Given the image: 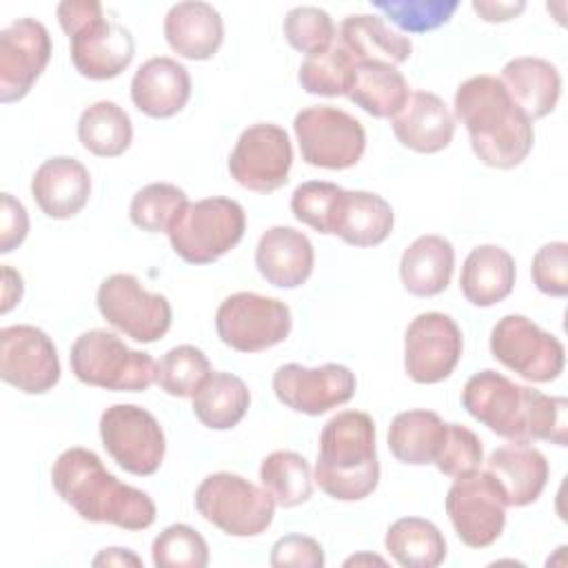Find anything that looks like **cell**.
Returning a JSON list of instances; mask_svg holds the SVG:
<instances>
[{"instance_id": "6da1fadb", "label": "cell", "mask_w": 568, "mask_h": 568, "mask_svg": "<svg viewBox=\"0 0 568 568\" xmlns=\"http://www.w3.org/2000/svg\"><path fill=\"white\" fill-rule=\"evenodd\" d=\"M51 484L60 499L87 521L113 524L124 530H144L155 521L153 499L144 490L122 484L89 448L62 450L53 462Z\"/></svg>"}, {"instance_id": "7a4b0ae2", "label": "cell", "mask_w": 568, "mask_h": 568, "mask_svg": "<svg viewBox=\"0 0 568 568\" xmlns=\"http://www.w3.org/2000/svg\"><path fill=\"white\" fill-rule=\"evenodd\" d=\"M455 115L468 129L473 153L493 169H515L535 142L532 122L495 75H473L455 91Z\"/></svg>"}, {"instance_id": "3957f363", "label": "cell", "mask_w": 568, "mask_h": 568, "mask_svg": "<svg viewBox=\"0 0 568 568\" xmlns=\"http://www.w3.org/2000/svg\"><path fill=\"white\" fill-rule=\"evenodd\" d=\"M313 479L337 501H359L377 488L375 422L368 413L342 410L324 424Z\"/></svg>"}, {"instance_id": "277c9868", "label": "cell", "mask_w": 568, "mask_h": 568, "mask_svg": "<svg viewBox=\"0 0 568 568\" xmlns=\"http://www.w3.org/2000/svg\"><path fill=\"white\" fill-rule=\"evenodd\" d=\"M69 364L82 384L104 390L144 393L155 382L153 357L129 348L106 328L82 333L71 346Z\"/></svg>"}, {"instance_id": "5b68a950", "label": "cell", "mask_w": 568, "mask_h": 568, "mask_svg": "<svg viewBox=\"0 0 568 568\" xmlns=\"http://www.w3.org/2000/svg\"><path fill=\"white\" fill-rule=\"evenodd\" d=\"M246 215L231 197H204L189 202L169 231L171 248L189 264H211L240 244Z\"/></svg>"}, {"instance_id": "8992f818", "label": "cell", "mask_w": 568, "mask_h": 568, "mask_svg": "<svg viewBox=\"0 0 568 568\" xmlns=\"http://www.w3.org/2000/svg\"><path fill=\"white\" fill-rule=\"evenodd\" d=\"M197 513L231 537L264 532L275 515L273 497L235 473H213L195 490Z\"/></svg>"}, {"instance_id": "52a82bcc", "label": "cell", "mask_w": 568, "mask_h": 568, "mask_svg": "<svg viewBox=\"0 0 568 568\" xmlns=\"http://www.w3.org/2000/svg\"><path fill=\"white\" fill-rule=\"evenodd\" d=\"M302 160L317 169L342 171L359 162L366 149V131L357 118L331 106L302 109L293 120Z\"/></svg>"}, {"instance_id": "ba28073f", "label": "cell", "mask_w": 568, "mask_h": 568, "mask_svg": "<svg viewBox=\"0 0 568 568\" xmlns=\"http://www.w3.org/2000/svg\"><path fill=\"white\" fill-rule=\"evenodd\" d=\"M291 308L277 300L251 291L229 295L215 313L217 337L237 353H260L291 333Z\"/></svg>"}, {"instance_id": "9c48e42d", "label": "cell", "mask_w": 568, "mask_h": 568, "mask_svg": "<svg viewBox=\"0 0 568 568\" xmlns=\"http://www.w3.org/2000/svg\"><path fill=\"white\" fill-rule=\"evenodd\" d=\"M532 390L535 388L519 386L493 368H484L464 384L462 406L495 435L528 444Z\"/></svg>"}, {"instance_id": "30bf717a", "label": "cell", "mask_w": 568, "mask_h": 568, "mask_svg": "<svg viewBox=\"0 0 568 568\" xmlns=\"http://www.w3.org/2000/svg\"><path fill=\"white\" fill-rule=\"evenodd\" d=\"M100 439L111 459L138 477L158 473L166 453L160 422L135 404L109 406L100 417Z\"/></svg>"}, {"instance_id": "8fae6325", "label": "cell", "mask_w": 568, "mask_h": 568, "mask_svg": "<svg viewBox=\"0 0 568 568\" xmlns=\"http://www.w3.org/2000/svg\"><path fill=\"white\" fill-rule=\"evenodd\" d=\"M100 315L120 333L140 344L158 342L171 328V304L160 293H149L135 275L113 273L95 295Z\"/></svg>"}, {"instance_id": "7c38bea8", "label": "cell", "mask_w": 568, "mask_h": 568, "mask_svg": "<svg viewBox=\"0 0 568 568\" xmlns=\"http://www.w3.org/2000/svg\"><path fill=\"white\" fill-rule=\"evenodd\" d=\"M490 353L528 382H552L566 364L564 344L526 315H504L490 331Z\"/></svg>"}, {"instance_id": "4fadbf2b", "label": "cell", "mask_w": 568, "mask_h": 568, "mask_svg": "<svg viewBox=\"0 0 568 568\" xmlns=\"http://www.w3.org/2000/svg\"><path fill=\"white\" fill-rule=\"evenodd\" d=\"M444 504L457 537L468 548H486L501 537L508 504L490 473L475 470L455 477Z\"/></svg>"}, {"instance_id": "5bb4252c", "label": "cell", "mask_w": 568, "mask_h": 568, "mask_svg": "<svg viewBox=\"0 0 568 568\" xmlns=\"http://www.w3.org/2000/svg\"><path fill=\"white\" fill-rule=\"evenodd\" d=\"M293 146L288 133L273 122L244 129L229 155L231 178L255 193H273L288 182Z\"/></svg>"}, {"instance_id": "9a60e30c", "label": "cell", "mask_w": 568, "mask_h": 568, "mask_svg": "<svg viewBox=\"0 0 568 568\" xmlns=\"http://www.w3.org/2000/svg\"><path fill=\"white\" fill-rule=\"evenodd\" d=\"M464 339L457 322L437 311L419 313L404 335V368L417 384L444 382L459 364Z\"/></svg>"}, {"instance_id": "2e32d148", "label": "cell", "mask_w": 568, "mask_h": 568, "mask_svg": "<svg viewBox=\"0 0 568 568\" xmlns=\"http://www.w3.org/2000/svg\"><path fill=\"white\" fill-rule=\"evenodd\" d=\"M0 377L27 395H42L60 379V359L51 337L31 324L0 331Z\"/></svg>"}, {"instance_id": "e0dca14e", "label": "cell", "mask_w": 568, "mask_h": 568, "mask_svg": "<svg viewBox=\"0 0 568 568\" xmlns=\"http://www.w3.org/2000/svg\"><path fill=\"white\" fill-rule=\"evenodd\" d=\"M355 373L344 364H322L306 368L284 364L273 373V393L291 410L304 415H324L355 395Z\"/></svg>"}, {"instance_id": "ac0fdd59", "label": "cell", "mask_w": 568, "mask_h": 568, "mask_svg": "<svg viewBox=\"0 0 568 568\" xmlns=\"http://www.w3.org/2000/svg\"><path fill=\"white\" fill-rule=\"evenodd\" d=\"M51 58V38L36 18H18L0 31V102L22 100Z\"/></svg>"}, {"instance_id": "d6986e66", "label": "cell", "mask_w": 568, "mask_h": 568, "mask_svg": "<svg viewBox=\"0 0 568 568\" xmlns=\"http://www.w3.org/2000/svg\"><path fill=\"white\" fill-rule=\"evenodd\" d=\"M71 40V62L75 71L89 80H111L120 75L135 55L131 31L118 20L102 16L93 18Z\"/></svg>"}, {"instance_id": "ffe728a7", "label": "cell", "mask_w": 568, "mask_h": 568, "mask_svg": "<svg viewBox=\"0 0 568 568\" xmlns=\"http://www.w3.org/2000/svg\"><path fill=\"white\" fill-rule=\"evenodd\" d=\"M31 195L47 217L69 220L87 206L91 195V175L75 158H49L31 178Z\"/></svg>"}, {"instance_id": "44dd1931", "label": "cell", "mask_w": 568, "mask_h": 568, "mask_svg": "<svg viewBox=\"0 0 568 568\" xmlns=\"http://www.w3.org/2000/svg\"><path fill=\"white\" fill-rule=\"evenodd\" d=\"M191 98V75L173 58L155 55L142 62L131 80V100L149 118H173Z\"/></svg>"}, {"instance_id": "7402d4cb", "label": "cell", "mask_w": 568, "mask_h": 568, "mask_svg": "<svg viewBox=\"0 0 568 568\" xmlns=\"http://www.w3.org/2000/svg\"><path fill=\"white\" fill-rule=\"evenodd\" d=\"M315 264L311 240L291 226H271L255 246V266L260 275L277 288L302 286Z\"/></svg>"}, {"instance_id": "603a6c76", "label": "cell", "mask_w": 568, "mask_h": 568, "mask_svg": "<svg viewBox=\"0 0 568 568\" xmlns=\"http://www.w3.org/2000/svg\"><path fill=\"white\" fill-rule=\"evenodd\" d=\"M390 124L399 144L417 153H437L446 149L455 133L450 109L430 91L410 93Z\"/></svg>"}, {"instance_id": "cb8c5ba5", "label": "cell", "mask_w": 568, "mask_h": 568, "mask_svg": "<svg viewBox=\"0 0 568 568\" xmlns=\"http://www.w3.org/2000/svg\"><path fill=\"white\" fill-rule=\"evenodd\" d=\"M499 82L530 122L552 113L561 95V75L557 67L535 55L508 60L501 69Z\"/></svg>"}, {"instance_id": "d4e9b609", "label": "cell", "mask_w": 568, "mask_h": 568, "mask_svg": "<svg viewBox=\"0 0 568 568\" xmlns=\"http://www.w3.org/2000/svg\"><path fill=\"white\" fill-rule=\"evenodd\" d=\"M486 473L504 490L508 506H528L539 499L548 481V462L541 450L513 442L495 448L486 459Z\"/></svg>"}, {"instance_id": "484cf974", "label": "cell", "mask_w": 568, "mask_h": 568, "mask_svg": "<svg viewBox=\"0 0 568 568\" xmlns=\"http://www.w3.org/2000/svg\"><path fill=\"white\" fill-rule=\"evenodd\" d=\"M164 38L178 55L186 60H209L224 40L220 11L200 0L178 2L164 16Z\"/></svg>"}, {"instance_id": "4316f807", "label": "cell", "mask_w": 568, "mask_h": 568, "mask_svg": "<svg viewBox=\"0 0 568 568\" xmlns=\"http://www.w3.org/2000/svg\"><path fill=\"white\" fill-rule=\"evenodd\" d=\"M395 224L393 206L371 191H342L333 233L351 246H377L382 244Z\"/></svg>"}, {"instance_id": "83f0119b", "label": "cell", "mask_w": 568, "mask_h": 568, "mask_svg": "<svg viewBox=\"0 0 568 568\" xmlns=\"http://www.w3.org/2000/svg\"><path fill=\"white\" fill-rule=\"evenodd\" d=\"M515 275V260L506 248L497 244H481L466 255L459 288L473 306L488 308L513 293Z\"/></svg>"}, {"instance_id": "f1b7e54d", "label": "cell", "mask_w": 568, "mask_h": 568, "mask_svg": "<svg viewBox=\"0 0 568 568\" xmlns=\"http://www.w3.org/2000/svg\"><path fill=\"white\" fill-rule=\"evenodd\" d=\"M455 268V248L442 235H419L406 246L399 260L404 288L417 297H433L446 291Z\"/></svg>"}, {"instance_id": "f546056e", "label": "cell", "mask_w": 568, "mask_h": 568, "mask_svg": "<svg viewBox=\"0 0 568 568\" xmlns=\"http://www.w3.org/2000/svg\"><path fill=\"white\" fill-rule=\"evenodd\" d=\"M339 47H344L355 62H384L393 67L406 62L413 51L406 36L390 29L384 18L371 13H355L342 20Z\"/></svg>"}, {"instance_id": "4dcf8cb0", "label": "cell", "mask_w": 568, "mask_h": 568, "mask_svg": "<svg viewBox=\"0 0 568 568\" xmlns=\"http://www.w3.org/2000/svg\"><path fill=\"white\" fill-rule=\"evenodd\" d=\"M446 422L433 410L397 413L388 426V448L393 457L408 466L435 464L446 439Z\"/></svg>"}, {"instance_id": "1f68e13d", "label": "cell", "mask_w": 568, "mask_h": 568, "mask_svg": "<svg viewBox=\"0 0 568 568\" xmlns=\"http://www.w3.org/2000/svg\"><path fill=\"white\" fill-rule=\"evenodd\" d=\"M351 102L373 118H395L410 91L402 71L384 62H355L353 82L346 93Z\"/></svg>"}, {"instance_id": "d6a6232c", "label": "cell", "mask_w": 568, "mask_h": 568, "mask_svg": "<svg viewBox=\"0 0 568 568\" xmlns=\"http://www.w3.org/2000/svg\"><path fill=\"white\" fill-rule=\"evenodd\" d=\"M251 404L246 384L226 371H211L193 395V415L211 430H229L242 422Z\"/></svg>"}, {"instance_id": "836d02e7", "label": "cell", "mask_w": 568, "mask_h": 568, "mask_svg": "<svg viewBox=\"0 0 568 568\" xmlns=\"http://www.w3.org/2000/svg\"><path fill=\"white\" fill-rule=\"evenodd\" d=\"M386 550L404 568H435L446 559V539L422 517H402L386 530Z\"/></svg>"}, {"instance_id": "e575fe53", "label": "cell", "mask_w": 568, "mask_h": 568, "mask_svg": "<svg viewBox=\"0 0 568 568\" xmlns=\"http://www.w3.org/2000/svg\"><path fill=\"white\" fill-rule=\"evenodd\" d=\"M78 140L89 153L98 158H118L131 146V118L120 104L111 100L93 102L80 113Z\"/></svg>"}, {"instance_id": "d590c367", "label": "cell", "mask_w": 568, "mask_h": 568, "mask_svg": "<svg viewBox=\"0 0 568 568\" xmlns=\"http://www.w3.org/2000/svg\"><path fill=\"white\" fill-rule=\"evenodd\" d=\"M260 481L273 501L293 508L311 499L313 473L308 462L293 450H273L260 464Z\"/></svg>"}, {"instance_id": "8d00e7d4", "label": "cell", "mask_w": 568, "mask_h": 568, "mask_svg": "<svg viewBox=\"0 0 568 568\" xmlns=\"http://www.w3.org/2000/svg\"><path fill=\"white\" fill-rule=\"evenodd\" d=\"M355 60L339 44H331L324 51L304 58L297 80L302 89L311 95H346L353 82Z\"/></svg>"}, {"instance_id": "74e56055", "label": "cell", "mask_w": 568, "mask_h": 568, "mask_svg": "<svg viewBox=\"0 0 568 568\" xmlns=\"http://www.w3.org/2000/svg\"><path fill=\"white\" fill-rule=\"evenodd\" d=\"M186 204V193L180 186L171 182H151L133 195L129 217L146 233H169Z\"/></svg>"}, {"instance_id": "f35d334b", "label": "cell", "mask_w": 568, "mask_h": 568, "mask_svg": "<svg viewBox=\"0 0 568 568\" xmlns=\"http://www.w3.org/2000/svg\"><path fill=\"white\" fill-rule=\"evenodd\" d=\"M209 375V357L193 344L166 351L155 364V384L171 397H193Z\"/></svg>"}, {"instance_id": "ab89813d", "label": "cell", "mask_w": 568, "mask_h": 568, "mask_svg": "<svg viewBox=\"0 0 568 568\" xmlns=\"http://www.w3.org/2000/svg\"><path fill=\"white\" fill-rule=\"evenodd\" d=\"M151 557L158 568H204L209 564V546L195 528L173 524L153 539Z\"/></svg>"}, {"instance_id": "60d3db41", "label": "cell", "mask_w": 568, "mask_h": 568, "mask_svg": "<svg viewBox=\"0 0 568 568\" xmlns=\"http://www.w3.org/2000/svg\"><path fill=\"white\" fill-rule=\"evenodd\" d=\"M342 191V186L324 180L304 182L291 195V211L302 224L311 226L322 235H331Z\"/></svg>"}, {"instance_id": "b9f144b4", "label": "cell", "mask_w": 568, "mask_h": 568, "mask_svg": "<svg viewBox=\"0 0 568 568\" xmlns=\"http://www.w3.org/2000/svg\"><path fill=\"white\" fill-rule=\"evenodd\" d=\"M455 0H390L373 2V9L382 11L393 24L408 33H426L446 24L457 11Z\"/></svg>"}, {"instance_id": "7bdbcfd3", "label": "cell", "mask_w": 568, "mask_h": 568, "mask_svg": "<svg viewBox=\"0 0 568 568\" xmlns=\"http://www.w3.org/2000/svg\"><path fill=\"white\" fill-rule=\"evenodd\" d=\"M282 29L288 44L306 55L328 49L335 38L333 18L324 9L311 4L293 7L284 18Z\"/></svg>"}, {"instance_id": "ee69618b", "label": "cell", "mask_w": 568, "mask_h": 568, "mask_svg": "<svg viewBox=\"0 0 568 568\" xmlns=\"http://www.w3.org/2000/svg\"><path fill=\"white\" fill-rule=\"evenodd\" d=\"M481 462H484V448L479 437L464 424H455V422L448 424L442 453L435 459L437 470L455 479V477L479 470Z\"/></svg>"}, {"instance_id": "f6af8a7d", "label": "cell", "mask_w": 568, "mask_h": 568, "mask_svg": "<svg viewBox=\"0 0 568 568\" xmlns=\"http://www.w3.org/2000/svg\"><path fill=\"white\" fill-rule=\"evenodd\" d=\"M541 439L557 446L568 444V402L532 390L530 402V442Z\"/></svg>"}, {"instance_id": "bcb514c9", "label": "cell", "mask_w": 568, "mask_h": 568, "mask_svg": "<svg viewBox=\"0 0 568 568\" xmlns=\"http://www.w3.org/2000/svg\"><path fill=\"white\" fill-rule=\"evenodd\" d=\"M530 275L535 286L550 297L568 295V244L566 242H548L544 244L530 266Z\"/></svg>"}, {"instance_id": "7dc6e473", "label": "cell", "mask_w": 568, "mask_h": 568, "mask_svg": "<svg viewBox=\"0 0 568 568\" xmlns=\"http://www.w3.org/2000/svg\"><path fill=\"white\" fill-rule=\"evenodd\" d=\"M271 566H297V568H322L324 566V550L320 541L306 535H286L280 537L271 548Z\"/></svg>"}, {"instance_id": "c3c4849f", "label": "cell", "mask_w": 568, "mask_h": 568, "mask_svg": "<svg viewBox=\"0 0 568 568\" xmlns=\"http://www.w3.org/2000/svg\"><path fill=\"white\" fill-rule=\"evenodd\" d=\"M0 200V253H11L29 233V215L11 193H2Z\"/></svg>"}, {"instance_id": "681fc988", "label": "cell", "mask_w": 568, "mask_h": 568, "mask_svg": "<svg viewBox=\"0 0 568 568\" xmlns=\"http://www.w3.org/2000/svg\"><path fill=\"white\" fill-rule=\"evenodd\" d=\"M58 22L67 36L75 33L80 27L91 22L93 18L102 16L104 9L98 0H64L55 9Z\"/></svg>"}, {"instance_id": "f907efd6", "label": "cell", "mask_w": 568, "mask_h": 568, "mask_svg": "<svg viewBox=\"0 0 568 568\" xmlns=\"http://www.w3.org/2000/svg\"><path fill=\"white\" fill-rule=\"evenodd\" d=\"M473 9L479 13L481 20L486 22H506L519 16L526 4L524 2H473Z\"/></svg>"}, {"instance_id": "816d5d0a", "label": "cell", "mask_w": 568, "mask_h": 568, "mask_svg": "<svg viewBox=\"0 0 568 568\" xmlns=\"http://www.w3.org/2000/svg\"><path fill=\"white\" fill-rule=\"evenodd\" d=\"M22 277L11 266H2V306L0 313H9L22 300Z\"/></svg>"}, {"instance_id": "f5cc1de1", "label": "cell", "mask_w": 568, "mask_h": 568, "mask_svg": "<svg viewBox=\"0 0 568 568\" xmlns=\"http://www.w3.org/2000/svg\"><path fill=\"white\" fill-rule=\"evenodd\" d=\"M93 566H142V559L129 548H104L93 557Z\"/></svg>"}, {"instance_id": "db71d44e", "label": "cell", "mask_w": 568, "mask_h": 568, "mask_svg": "<svg viewBox=\"0 0 568 568\" xmlns=\"http://www.w3.org/2000/svg\"><path fill=\"white\" fill-rule=\"evenodd\" d=\"M364 561H373V564H382V566L386 564V561H384L382 557H377V555H359V557H351V559H346V561H344V566H353V564L357 566V564H364Z\"/></svg>"}]
</instances>
